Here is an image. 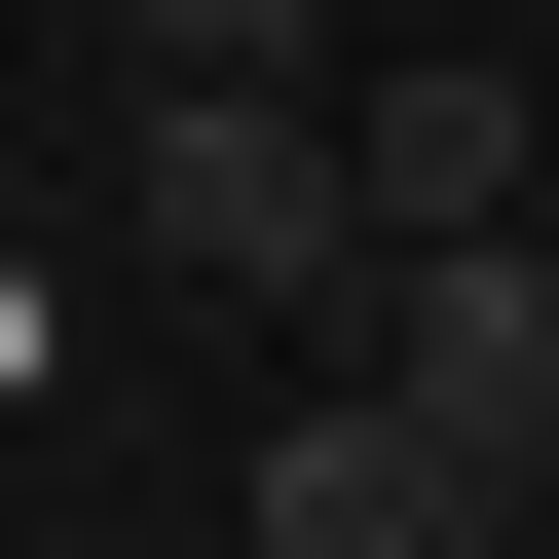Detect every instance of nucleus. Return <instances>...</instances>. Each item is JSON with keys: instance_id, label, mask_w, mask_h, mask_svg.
<instances>
[{"instance_id": "4", "label": "nucleus", "mask_w": 559, "mask_h": 559, "mask_svg": "<svg viewBox=\"0 0 559 559\" xmlns=\"http://www.w3.org/2000/svg\"><path fill=\"white\" fill-rule=\"evenodd\" d=\"M261 559H522V485H485L448 411H373V373H336L299 448H261Z\"/></svg>"}, {"instance_id": "3", "label": "nucleus", "mask_w": 559, "mask_h": 559, "mask_svg": "<svg viewBox=\"0 0 559 559\" xmlns=\"http://www.w3.org/2000/svg\"><path fill=\"white\" fill-rule=\"evenodd\" d=\"M336 150H373V261L559 224V75H485V38H373V75H336Z\"/></svg>"}, {"instance_id": "6", "label": "nucleus", "mask_w": 559, "mask_h": 559, "mask_svg": "<svg viewBox=\"0 0 559 559\" xmlns=\"http://www.w3.org/2000/svg\"><path fill=\"white\" fill-rule=\"evenodd\" d=\"M0 112H38V38H0Z\"/></svg>"}, {"instance_id": "1", "label": "nucleus", "mask_w": 559, "mask_h": 559, "mask_svg": "<svg viewBox=\"0 0 559 559\" xmlns=\"http://www.w3.org/2000/svg\"><path fill=\"white\" fill-rule=\"evenodd\" d=\"M112 261L224 336H373V150L336 112H112Z\"/></svg>"}, {"instance_id": "5", "label": "nucleus", "mask_w": 559, "mask_h": 559, "mask_svg": "<svg viewBox=\"0 0 559 559\" xmlns=\"http://www.w3.org/2000/svg\"><path fill=\"white\" fill-rule=\"evenodd\" d=\"M38 373H75V261H38V224H0V411H38Z\"/></svg>"}, {"instance_id": "2", "label": "nucleus", "mask_w": 559, "mask_h": 559, "mask_svg": "<svg viewBox=\"0 0 559 559\" xmlns=\"http://www.w3.org/2000/svg\"><path fill=\"white\" fill-rule=\"evenodd\" d=\"M373 411H448L485 485H559V224H448V261H373Z\"/></svg>"}]
</instances>
